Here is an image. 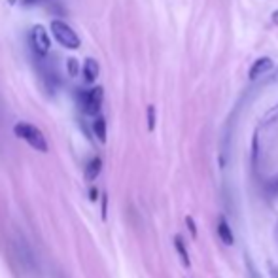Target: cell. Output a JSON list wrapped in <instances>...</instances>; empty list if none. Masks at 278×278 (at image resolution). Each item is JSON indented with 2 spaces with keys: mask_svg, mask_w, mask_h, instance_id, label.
Returning <instances> with one entry per match:
<instances>
[{
  "mask_svg": "<svg viewBox=\"0 0 278 278\" xmlns=\"http://www.w3.org/2000/svg\"><path fill=\"white\" fill-rule=\"evenodd\" d=\"M98 72H100V66H98L97 59H93V57L85 59L84 68H82V74H84L85 84H93V82H95V80L98 78Z\"/></svg>",
  "mask_w": 278,
  "mask_h": 278,
  "instance_id": "52a82bcc",
  "label": "cell"
},
{
  "mask_svg": "<svg viewBox=\"0 0 278 278\" xmlns=\"http://www.w3.org/2000/svg\"><path fill=\"white\" fill-rule=\"evenodd\" d=\"M269 278H278V267L269 263Z\"/></svg>",
  "mask_w": 278,
  "mask_h": 278,
  "instance_id": "2e32d148",
  "label": "cell"
},
{
  "mask_svg": "<svg viewBox=\"0 0 278 278\" xmlns=\"http://www.w3.org/2000/svg\"><path fill=\"white\" fill-rule=\"evenodd\" d=\"M273 68V59L271 57H261V59H257L252 64V68H250V72H248V78L250 80H257V78H261L263 74H267L269 70Z\"/></svg>",
  "mask_w": 278,
  "mask_h": 278,
  "instance_id": "8992f818",
  "label": "cell"
},
{
  "mask_svg": "<svg viewBox=\"0 0 278 278\" xmlns=\"http://www.w3.org/2000/svg\"><path fill=\"white\" fill-rule=\"evenodd\" d=\"M66 70H68V74H70L72 78L78 72H80V64H78V59H68V61H66Z\"/></svg>",
  "mask_w": 278,
  "mask_h": 278,
  "instance_id": "7c38bea8",
  "label": "cell"
},
{
  "mask_svg": "<svg viewBox=\"0 0 278 278\" xmlns=\"http://www.w3.org/2000/svg\"><path fill=\"white\" fill-rule=\"evenodd\" d=\"M27 6H38V4H42V2H48V0H23Z\"/></svg>",
  "mask_w": 278,
  "mask_h": 278,
  "instance_id": "ac0fdd59",
  "label": "cell"
},
{
  "mask_svg": "<svg viewBox=\"0 0 278 278\" xmlns=\"http://www.w3.org/2000/svg\"><path fill=\"white\" fill-rule=\"evenodd\" d=\"M102 218H106V195H102Z\"/></svg>",
  "mask_w": 278,
  "mask_h": 278,
  "instance_id": "d6986e66",
  "label": "cell"
},
{
  "mask_svg": "<svg viewBox=\"0 0 278 278\" xmlns=\"http://www.w3.org/2000/svg\"><path fill=\"white\" fill-rule=\"evenodd\" d=\"M273 23H277L278 25V10L275 13H273Z\"/></svg>",
  "mask_w": 278,
  "mask_h": 278,
  "instance_id": "ffe728a7",
  "label": "cell"
},
{
  "mask_svg": "<svg viewBox=\"0 0 278 278\" xmlns=\"http://www.w3.org/2000/svg\"><path fill=\"white\" fill-rule=\"evenodd\" d=\"M93 133L100 142H106V120L104 118H97L93 121Z\"/></svg>",
  "mask_w": 278,
  "mask_h": 278,
  "instance_id": "8fae6325",
  "label": "cell"
},
{
  "mask_svg": "<svg viewBox=\"0 0 278 278\" xmlns=\"http://www.w3.org/2000/svg\"><path fill=\"white\" fill-rule=\"evenodd\" d=\"M154 127H155V108L148 106V129L154 131Z\"/></svg>",
  "mask_w": 278,
  "mask_h": 278,
  "instance_id": "4fadbf2b",
  "label": "cell"
},
{
  "mask_svg": "<svg viewBox=\"0 0 278 278\" xmlns=\"http://www.w3.org/2000/svg\"><path fill=\"white\" fill-rule=\"evenodd\" d=\"M269 191H271L273 195H278V174L269 182Z\"/></svg>",
  "mask_w": 278,
  "mask_h": 278,
  "instance_id": "9a60e30c",
  "label": "cell"
},
{
  "mask_svg": "<svg viewBox=\"0 0 278 278\" xmlns=\"http://www.w3.org/2000/svg\"><path fill=\"white\" fill-rule=\"evenodd\" d=\"M100 169H102L100 157H93L87 163V167H85V178H87V180H95L98 174H100Z\"/></svg>",
  "mask_w": 278,
  "mask_h": 278,
  "instance_id": "9c48e42d",
  "label": "cell"
},
{
  "mask_svg": "<svg viewBox=\"0 0 278 278\" xmlns=\"http://www.w3.org/2000/svg\"><path fill=\"white\" fill-rule=\"evenodd\" d=\"M275 237H277V242H278V221H277V227H275Z\"/></svg>",
  "mask_w": 278,
  "mask_h": 278,
  "instance_id": "7402d4cb",
  "label": "cell"
},
{
  "mask_svg": "<svg viewBox=\"0 0 278 278\" xmlns=\"http://www.w3.org/2000/svg\"><path fill=\"white\" fill-rule=\"evenodd\" d=\"M51 32H53V38L59 42L62 48L66 49H78L80 44H82V40L76 34V31H74L70 25L61 21V19L51 21Z\"/></svg>",
  "mask_w": 278,
  "mask_h": 278,
  "instance_id": "7a4b0ae2",
  "label": "cell"
},
{
  "mask_svg": "<svg viewBox=\"0 0 278 278\" xmlns=\"http://www.w3.org/2000/svg\"><path fill=\"white\" fill-rule=\"evenodd\" d=\"M185 225H187V229H189V233H191V237L197 239V227H195V221L191 216H185Z\"/></svg>",
  "mask_w": 278,
  "mask_h": 278,
  "instance_id": "5bb4252c",
  "label": "cell"
},
{
  "mask_svg": "<svg viewBox=\"0 0 278 278\" xmlns=\"http://www.w3.org/2000/svg\"><path fill=\"white\" fill-rule=\"evenodd\" d=\"M218 237L221 239V242L223 244H227V246H231L233 242H235V237H233V231H231V225L227 223V219L223 218H219L218 221Z\"/></svg>",
  "mask_w": 278,
  "mask_h": 278,
  "instance_id": "ba28073f",
  "label": "cell"
},
{
  "mask_svg": "<svg viewBox=\"0 0 278 278\" xmlns=\"http://www.w3.org/2000/svg\"><path fill=\"white\" fill-rule=\"evenodd\" d=\"M29 48L38 59L46 57L49 53V36L42 25H34L29 32Z\"/></svg>",
  "mask_w": 278,
  "mask_h": 278,
  "instance_id": "3957f363",
  "label": "cell"
},
{
  "mask_svg": "<svg viewBox=\"0 0 278 278\" xmlns=\"http://www.w3.org/2000/svg\"><path fill=\"white\" fill-rule=\"evenodd\" d=\"M13 133H15V136H19L21 140H25L29 146H32L34 150H38V152H48L46 136H44L42 131H40L38 127H34L32 123H27V121L15 123Z\"/></svg>",
  "mask_w": 278,
  "mask_h": 278,
  "instance_id": "6da1fadb",
  "label": "cell"
},
{
  "mask_svg": "<svg viewBox=\"0 0 278 278\" xmlns=\"http://www.w3.org/2000/svg\"><path fill=\"white\" fill-rule=\"evenodd\" d=\"M97 199V189H91V201H95Z\"/></svg>",
  "mask_w": 278,
  "mask_h": 278,
  "instance_id": "44dd1931",
  "label": "cell"
},
{
  "mask_svg": "<svg viewBox=\"0 0 278 278\" xmlns=\"http://www.w3.org/2000/svg\"><path fill=\"white\" fill-rule=\"evenodd\" d=\"M102 98H104V89L102 87H93L89 91L82 93V108L87 116H98L102 108Z\"/></svg>",
  "mask_w": 278,
  "mask_h": 278,
  "instance_id": "277c9868",
  "label": "cell"
},
{
  "mask_svg": "<svg viewBox=\"0 0 278 278\" xmlns=\"http://www.w3.org/2000/svg\"><path fill=\"white\" fill-rule=\"evenodd\" d=\"M273 120H278V108L273 110V112H269V116H267V123H271Z\"/></svg>",
  "mask_w": 278,
  "mask_h": 278,
  "instance_id": "e0dca14e",
  "label": "cell"
},
{
  "mask_svg": "<svg viewBox=\"0 0 278 278\" xmlns=\"http://www.w3.org/2000/svg\"><path fill=\"white\" fill-rule=\"evenodd\" d=\"M42 62V82H44V87L48 89L49 93L53 95L57 89L61 87V78H59V72L55 70V66L46 61V57H42L40 59Z\"/></svg>",
  "mask_w": 278,
  "mask_h": 278,
  "instance_id": "5b68a950",
  "label": "cell"
},
{
  "mask_svg": "<svg viewBox=\"0 0 278 278\" xmlns=\"http://www.w3.org/2000/svg\"><path fill=\"white\" fill-rule=\"evenodd\" d=\"M174 246H176V252L180 255L182 263L184 267H191V261H189V254H187V248L184 246V241H182L180 237H174Z\"/></svg>",
  "mask_w": 278,
  "mask_h": 278,
  "instance_id": "30bf717a",
  "label": "cell"
}]
</instances>
